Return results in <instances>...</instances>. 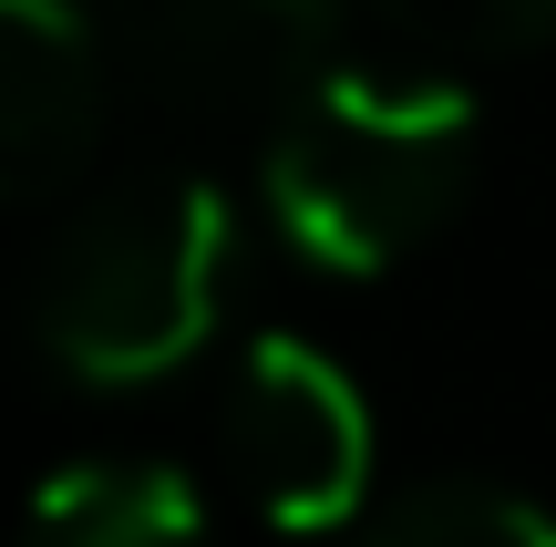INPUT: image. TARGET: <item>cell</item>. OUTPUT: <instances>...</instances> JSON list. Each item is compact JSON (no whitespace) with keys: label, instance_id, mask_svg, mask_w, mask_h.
<instances>
[{"label":"cell","instance_id":"1","mask_svg":"<svg viewBox=\"0 0 556 547\" xmlns=\"http://www.w3.org/2000/svg\"><path fill=\"white\" fill-rule=\"evenodd\" d=\"M475 156H484V114L443 62L340 52L268 124V217L309 269L371 279L464 207Z\"/></svg>","mask_w":556,"mask_h":547},{"label":"cell","instance_id":"7","mask_svg":"<svg viewBox=\"0 0 556 547\" xmlns=\"http://www.w3.org/2000/svg\"><path fill=\"white\" fill-rule=\"evenodd\" d=\"M351 547H556V517L516 486H484V475H422Z\"/></svg>","mask_w":556,"mask_h":547},{"label":"cell","instance_id":"8","mask_svg":"<svg viewBox=\"0 0 556 547\" xmlns=\"http://www.w3.org/2000/svg\"><path fill=\"white\" fill-rule=\"evenodd\" d=\"M371 21L392 32V52L413 62H516V52H546L556 41V0H371Z\"/></svg>","mask_w":556,"mask_h":547},{"label":"cell","instance_id":"4","mask_svg":"<svg viewBox=\"0 0 556 547\" xmlns=\"http://www.w3.org/2000/svg\"><path fill=\"white\" fill-rule=\"evenodd\" d=\"M227 475L268 517L278 537H330L351 527L361 486H371V403L361 383L309 351L299 331L248 341L238 383H227Z\"/></svg>","mask_w":556,"mask_h":547},{"label":"cell","instance_id":"3","mask_svg":"<svg viewBox=\"0 0 556 547\" xmlns=\"http://www.w3.org/2000/svg\"><path fill=\"white\" fill-rule=\"evenodd\" d=\"M340 52V0H114V73L186 124L268 135Z\"/></svg>","mask_w":556,"mask_h":547},{"label":"cell","instance_id":"6","mask_svg":"<svg viewBox=\"0 0 556 547\" xmlns=\"http://www.w3.org/2000/svg\"><path fill=\"white\" fill-rule=\"evenodd\" d=\"M21 547H206V507L176 465L93 455V465H62L31 496V537Z\"/></svg>","mask_w":556,"mask_h":547},{"label":"cell","instance_id":"5","mask_svg":"<svg viewBox=\"0 0 556 547\" xmlns=\"http://www.w3.org/2000/svg\"><path fill=\"white\" fill-rule=\"evenodd\" d=\"M114 52L73 0H0V165L11 197H62L93 165Z\"/></svg>","mask_w":556,"mask_h":547},{"label":"cell","instance_id":"2","mask_svg":"<svg viewBox=\"0 0 556 547\" xmlns=\"http://www.w3.org/2000/svg\"><path fill=\"white\" fill-rule=\"evenodd\" d=\"M227 197L206 176H124L103 197H83L52 227V259L31 289V331L52 351V372L93 393H135L155 372H176L186 351L217 331L227 300Z\"/></svg>","mask_w":556,"mask_h":547}]
</instances>
